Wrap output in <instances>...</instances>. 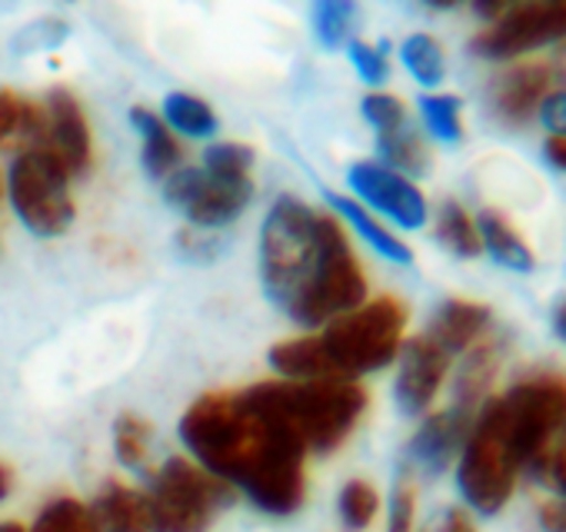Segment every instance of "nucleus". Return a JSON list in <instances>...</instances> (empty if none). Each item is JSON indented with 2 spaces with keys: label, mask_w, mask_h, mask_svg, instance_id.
<instances>
[{
  "label": "nucleus",
  "mask_w": 566,
  "mask_h": 532,
  "mask_svg": "<svg viewBox=\"0 0 566 532\" xmlns=\"http://www.w3.org/2000/svg\"><path fill=\"white\" fill-rule=\"evenodd\" d=\"M44 130V107L24 100L14 91H0V147L24 143V150H34L41 143Z\"/></svg>",
  "instance_id": "22"
},
{
  "label": "nucleus",
  "mask_w": 566,
  "mask_h": 532,
  "mask_svg": "<svg viewBox=\"0 0 566 532\" xmlns=\"http://www.w3.org/2000/svg\"><path fill=\"white\" fill-rule=\"evenodd\" d=\"M324 213L297 196H280L260 226V280L266 297L291 317L321 256Z\"/></svg>",
  "instance_id": "4"
},
{
  "label": "nucleus",
  "mask_w": 566,
  "mask_h": 532,
  "mask_svg": "<svg viewBox=\"0 0 566 532\" xmlns=\"http://www.w3.org/2000/svg\"><path fill=\"white\" fill-rule=\"evenodd\" d=\"M553 327H556V333L566 340V300L553 310Z\"/></svg>",
  "instance_id": "43"
},
{
  "label": "nucleus",
  "mask_w": 566,
  "mask_h": 532,
  "mask_svg": "<svg viewBox=\"0 0 566 532\" xmlns=\"http://www.w3.org/2000/svg\"><path fill=\"white\" fill-rule=\"evenodd\" d=\"M450 370V357L423 333L400 347V373H397V406L407 416H420L437 400L443 376Z\"/></svg>",
  "instance_id": "14"
},
{
  "label": "nucleus",
  "mask_w": 566,
  "mask_h": 532,
  "mask_svg": "<svg viewBox=\"0 0 566 532\" xmlns=\"http://www.w3.org/2000/svg\"><path fill=\"white\" fill-rule=\"evenodd\" d=\"M367 300V277L357 263V253L350 249V240L334 213H324L321 223V256H317V270L291 310V320L301 327H324L334 323Z\"/></svg>",
  "instance_id": "6"
},
{
  "label": "nucleus",
  "mask_w": 566,
  "mask_h": 532,
  "mask_svg": "<svg viewBox=\"0 0 566 532\" xmlns=\"http://www.w3.org/2000/svg\"><path fill=\"white\" fill-rule=\"evenodd\" d=\"M34 150L51 153L71 177L87 173L91 157H94V143H91V124L84 117L81 100L57 87L48 94L44 104V130H41V143Z\"/></svg>",
  "instance_id": "12"
},
{
  "label": "nucleus",
  "mask_w": 566,
  "mask_h": 532,
  "mask_svg": "<svg viewBox=\"0 0 566 532\" xmlns=\"http://www.w3.org/2000/svg\"><path fill=\"white\" fill-rule=\"evenodd\" d=\"M556 87H566V57L513 67L493 84V110L506 124H526Z\"/></svg>",
  "instance_id": "13"
},
{
  "label": "nucleus",
  "mask_w": 566,
  "mask_h": 532,
  "mask_svg": "<svg viewBox=\"0 0 566 532\" xmlns=\"http://www.w3.org/2000/svg\"><path fill=\"white\" fill-rule=\"evenodd\" d=\"M539 529L543 532H566V499H546L539 506Z\"/></svg>",
  "instance_id": "40"
},
{
  "label": "nucleus",
  "mask_w": 566,
  "mask_h": 532,
  "mask_svg": "<svg viewBox=\"0 0 566 532\" xmlns=\"http://www.w3.org/2000/svg\"><path fill=\"white\" fill-rule=\"evenodd\" d=\"M387 532H417V486L410 482V476L394 486Z\"/></svg>",
  "instance_id": "36"
},
{
  "label": "nucleus",
  "mask_w": 566,
  "mask_h": 532,
  "mask_svg": "<svg viewBox=\"0 0 566 532\" xmlns=\"http://www.w3.org/2000/svg\"><path fill=\"white\" fill-rule=\"evenodd\" d=\"M180 439L193 462L243 489L270 512L294 515L307 499L304 443L276 416L260 409L250 393H207L180 416Z\"/></svg>",
  "instance_id": "1"
},
{
  "label": "nucleus",
  "mask_w": 566,
  "mask_h": 532,
  "mask_svg": "<svg viewBox=\"0 0 566 532\" xmlns=\"http://www.w3.org/2000/svg\"><path fill=\"white\" fill-rule=\"evenodd\" d=\"M94 515L101 522V532H154L147 496L117 479H111L101 489L94 502Z\"/></svg>",
  "instance_id": "18"
},
{
  "label": "nucleus",
  "mask_w": 566,
  "mask_h": 532,
  "mask_svg": "<svg viewBox=\"0 0 566 532\" xmlns=\"http://www.w3.org/2000/svg\"><path fill=\"white\" fill-rule=\"evenodd\" d=\"M233 502V489L193 459L170 456L147 492L154 532H207L217 509Z\"/></svg>",
  "instance_id": "7"
},
{
  "label": "nucleus",
  "mask_w": 566,
  "mask_h": 532,
  "mask_svg": "<svg viewBox=\"0 0 566 532\" xmlns=\"http://www.w3.org/2000/svg\"><path fill=\"white\" fill-rule=\"evenodd\" d=\"M337 512H340V522H344L350 532H364V529L377 519V512H380V492H377L367 479H350V482L340 489Z\"/></svg>",
  "instance_id": "29"
},
{
  "label": "nucleus",
  "mask_w": 566,
  "mask_h": 532,
  "mask_svg": "<svg viewBox=\"0 0 566 532\" xmlns=\"http://www.w3.org/2000/svg\"><path fill=\"white\" fill-rule=\"evenodd\" d=\"M420 117L423 127L443 140V143H460L463 137V104L453 94H427L420 97Z\"/></svg>",
  "instance_id": "28"
},
{
  "label": "nucleus",
  "mask_w": 566,
  "mask_h": 532,
  "mask_svg": "<svg viewBox=\"0 0 566 532\" xmlns=\"http://www.w3.org/2000/svg\"><path fill=\"white\" fill-rule=\"evenodd\" d=\"M377 150L384 157V167L400 173V177H423L430 173V150L423 143L420 134H413L410 127H400L394 134H380L377 137Z\"/></svg>",
  "instance_id": "23"
},
{
  "label": "nucleus",
  "mask_w": 566,
  "mask_h": 532,
  "mask_svg": "<svg viewBox=\"0 0 566 532\" xmlns=\"http://www.w3.org/2000/svg\"><path fill=\"white\" fill-rule=\"evenodd\" d=\"M354 4L347 0H321L314 8V34L327 51H337L347 44L350 28H354Z\"/></svg>",
  "instance_id": "30"
},
{
  "label": "nucleus",
  "mask_w": 566,
  "mask_h": 532,
  "mask_svg": "<svg viewBox=\"0 0 566 532\" xmlns=\"http://www.w3.org/2000/svg\"><path fill=\"white\" fill-rule=\"evenodd\" d=\"M31 532H101V522L94 506H84L74 496H57L38 512Z\"/></svg>",
  "instance_id": "26"
},
{
  "label": "nucleus",
  "mask_w": 566,
  "mask_h": 532,
  "mask_svg": "<svg viewBox=\"0 0 566 532\" xmlns=\"http://www.w3.org/2000/svg\"><path fill=\"white\" fill-rule=\"evenodd\" d=\"M400 61L410 71V77L423 87H440L447 77V57L443 47L430 34H410L400 47Z\"/></svg>",
  "instance_id": "27"
},
{
  "label": "nucleus",
  "mask_w": 566,
  "mask_h": 532,
  "mask_svg": "<svg viewBox=\"0 0 566 532\" xmlns=\"http://www.w3.org/2000/svg\"><path fill=\"white\" fill-rule=\"evenodd\" d=\"M130 124L144 140V167L154 180H167L180 170L184 163V150L177 143V137L170 134V127L147 107H130Z\"/></svg>",
  "instance_id": "19"
},
{
  "label": "nucleus",
  "mask_w": 566,
  "mask_h": 532,
  "mask_svg": "<svg viewBox=\"0 0 566 532\" xmlns=\"http://www.w3.org/2000/svg\"><path fill=\"white\" fill-rule=\"evenodd\" d=\"M476 230H480V243L483 249L513 274H530L536 266V256L530 249V243L513 230V223L500 213V210H483L480 220H476Z\"/></svg>",
  "instance_id": "21"
},
{
  "label": "nucleus",
  "mask_w": 566,
  "mask_h": 532,
  "mask_svg": "<svg viewBox=\"0 0 566 532\" xmlns=\"http://www.w3.org/2000/svg\"><path fill=\"white\" fill-rule=\"evenodd\" d=\"M503 353H506L503 340H480L467 350L457 383H453V409H463L467 416H473L480 409V403L486 400V393L503 366Z\"/></svg>",
  "instance_id": "16"
},
{
  "label": "nucleus",
  "mask_w": 566,
  "mask_h": 532,
  "mask_svg": "<svg viewBox=\"0 0 566 532\" xmlns=\"http://www.w3.org/2000/svg\"><path fill=\"white\" fill-rule=\"evenodd\" d=\"M327 203H331V210L340 216V220H347L350 226H354V233L364 240V243H370L384 259H390V263H400V266H410L413 263V249L403 243V240H397L367 206H360L354 196H340V193H327Z\"/></svg>",
  "instance_id": "20"
},
{
  "label": "nucleus",
  "mask_w": 566,
  "mask_h": 532,
  "mask_svg": "<svg viewBox=\"0 0 566 532\" xmlns=\"http://www.w3.org/2000/svg\"><path fill=\"white\" fill-rule=\"evenodd\" d=\"M420 532H476V525H473V519H470L467 509L447 506V509H437V512L420 525Z\"/></svg>",
  "instance_id": "37"
},
{
  "label": "nucleus",
  "mask_w": 566,
  "mask_h": 532,
  "mask_svg": "<svg viewBox=\"0 0 566 532\" xmlns=\"http://www.w3.org/2000/svg\"><path fill=\"white\" fill-rule=\"evenodd\" d=\"M0 196H4V177H0Z\"/></svg>",
  "instance_id": "45"
},
{
  "label": "nucleus",
  "mask_w": 566,
  "mask_h": 532,
  "mask_svg": "<svg viewBox=\"0 0 566 532\" xmlns=\"http://www.w3.org/2000/svg\"><path fill=\"white\" fill-rule=\"evenodd\" d=\"M170 130L184 134V137H193V140H203V137H213L217 134V114L213 107L197 97V94H170L164 100V117H160Z\"/></svg>",
  "instance_id": "24"
},
{
  "label": "nucleus",
  "mask_w": 566,
  "mask_h": 532,
  "mask_svg": "<svg viewBox=\"0 0 566 532\" xmlns=\"http://www.w3.org/2000/svg\"><path fill=\"white\" fill-rule=\"evenodd\" d=\"M546 160L559 170H566V137H549L546 140Z\"/></svg>",
  "instance_id": "41"
},
{
  "label": "nucleus",
  "mask_w": 566,
  "mask_h": 532,
  "mask_svg": "<svg viewBox=\"0 0 566 532\" xmlns=\"http://www.w3.org/2000/svg\"><path fill=\"white\" fill-rule=\"evenodd\" d=\"M470 426H473V416H467L463 409H453V406L427 416L407 446L410 466L423 476H440L460 456V449L470 436Z\"/></svg>",
  "instance_id": "15"
},
{
  "label": "nucleus",
  "mask_w": 566,
  "mask_h": 532,
  "mask_svg": "<svg viewBox=\"0 0 566 532\" xmlns=\"http://www.w3.org/2000/svg\"><path fill=\"white\" fill-rule=\"evenodd\" d=\"M247 393L314 453H334L367 409V390L347 380L256 383Z\"/></svg>",
  "instance_id": "3"
},
{
  "label": "nucleus",
  "mask_w": 566,
  "mask_h": 532,
  "mask_svg": "<svg viewBox=\"0 0 566 532\" xmlns=\"http://www.w3.org/2000/svg\"><path fill=\"white\" fill-rule=\"evenodd\" d=\"M8 196L34 236H61L74 223L71 173L44 150H24L11 163Z\"/></svg>",
  "instance_id": "8"
},
{
  "label": "nucleus",
  "mask_w": 566,
  "mask_h": 532,
  "mask_svg": "<svg viewBox=\"0 0 566 532\" xmlns=\"http://www.w3.org/2000/svg\"><path fill=\"white\" fill-rule=\"evenodd\" d=\"M203 170L217 180H253V147L243 143H210L203 150Z\"/></svg>",
  "instance_id": "31"
},
{
  "label": "nucleus",
  "mask_w": 566,
  "mask_h": 532,
  "mask_svg": "<svg viewBox=\"0 0 566 532\" xmlns=\"http://www.w3.org/2000/svg\"><path fill=\"white\" fill-rule=\"evenodd\" d=\"M164 196L193 226H223L243 213L253 196V180H217L203 167H180L164 180Z\"/></svg>",
  "instance_id": "10"
},
{
  "label": "nucleus",
  "mask_w": 566,
  "mask_h": 532,
  "mask_svg": "<svg viewBox=\"0 0 566 532\" xmlns=\"http://www.w3.org/2000/svg\"><path fill=\"white\" fill-rule=\"evenodd\" d=\"M67 38V24H54V21H48V24H28V31L21 34V41H18V47H24V44H31V51H38V47H57L61 41Z\"/></svg>",
  "instance_id": "39"
},
{
  "label": "nucleus",
  "mask_w": 566,
  "mask_h": 532,
  "mask_svg": "<svg viewBox=\"0 0 566 532\" xmlns=\"http://www.w3.org/2000/svg\"><path fill=\"white\" fill-rule=\"evenodd\" d=\"M407 330V307L397 297H380L354 313L327 323L317 337L327 380L354 383L364 373H377L400 357Z\"/></svg>",
  "instance_id": "5"
},
{
  "label": "nucleus",
  "mask_w": 566,
  "mask_h": 532,
  "mask_svg": "<svg viewBox=\"0 0 566 532\" xmlns=\"http://www.w3.org/2000/svg\"><path fill=\"white\" fill-rule=\"evenodd\" d=\"M486 327H490V310L486 307L470 304V300H447L437 310L427 337L453 360L457 353H467L473 343H480Z\"/></svg>",
  "instance_id": "17"
},
{
  "label": "nucleus",
  "mask_w": 566,
  "mask_h": 532,
  "mask_svg": "<svg viewBox=\"0 0 566 532\" xmlns=\"http://www.w3.org/2000/svg\"><path fill=\"white\" fill-rule=\"evenodd\" d=\"M566 38V0L563 4H520L503 8L476 38L473 51L486 61H510Z\"/></svg>",
  "instance_id": "9"
},
{
  "label": "nucleus",
  "mask_w": 566,
  "mask_h": 532,
  "mask_svg": "<svg viewBox=\"0 0 566 532\" xmlns=\"http://www.w3.org/2000/svg\"><path fill=\"white\" fill-rule=\"evenodd\" d=\"M347 183L357 196L360 206H367L374 216H387L403 230H420L430 216L427 196L420 193V187L394 170H387L384 163L374 160H360L347 170Z\"/></svg>",
  "instance_id": "11"
},
{
  "label": "nucleus",
  "mask_w": 566,
  "mask_h": 532,
  "mask_svg": "<svg viewBox=\"0 0 566 532\" xmlns=\"http://www.w3.org/2000/svg\"><path fill=\"white\" fill-rule=\"evenodd\" d=\"M563 419L566 376L559 373H536L503 396L486 400L457 462L463 499L483 515L500 512L516 489L520 469H530L539 459Z\"/></svg>",
  "instance_id": "2"
},
{
  "label": "nucleus",
  "mask_w": 566,
  "mask_h": 532,
  "mask_svg": "<svg viewBox=\"0 0 566 532\" xmlns=\"http://www.w3.org/2000/svg\"><path fill=\"white\" fill-rule=\"evenodd\" d=\"M437 240L453 253V256H476L483 249L480 243V230H476V220L457 203V200H447L440 210H437Z\"/></svg>",
  "instance_id": "25"
},
{
  "label": "nucleus",
  "mask_w": 566,
  "mask_h": 532,
  "mask_svg": "<svg viewBox=\"0 0 566 532\" xmlns=\"http://www.w3.org/2000/svg\"><path fill=\"white\" fill-rule=\"evenodd\" d=\"M530 469L566 499V419L559 423V429L553 433V439L546 443V449Z\"/></svg>",
  "instance_id": "33"
},
{
  "label": "nucleus",
  "mask_w": 566,
  "mask_h": 532,
  "mask_svg": "<svg viewBox=\"0 0 566 532\" xmlns=\"http://www.w3.org/2000/svg\"><path fill=\"white\" fill-rule=\"evenodd\" d=\"M539 120L553 137H566V87H556L543 104H539Z\"/></svg>",
  "instance_id": "38"
},
{
  "label": "nucleus",
  "mask_w": 566,
  "mask_h": 532,
  "mask_svg": "<svg viewBox=\"0 0 566 532\" xmlns=\"http://www.w3.org/2000/svg\"><path fill=\"white\" fill-rule=\"evenodd\" d=\"M364 117L367 124L380 134H394L400 127H407V110H403V100L394 97V94H367L364 97Z\"/></svg>",
  "instance_id": "35"
},
{
  "label": "nucleus",
  "mask_w": 566,
  "mask_h": 532,
  "mask_svg": "<svg viewBox=\"0 0 566 532\" xmlns=\"http://www.w3.org/2000/svg\"><path fill=\"white\" fill-rule=\"evenodd\" d=\"M0 532H28V529L18 525V522H0Z\"/></svg>",
  "instance_id": "44"
},
{
  "label": "nucleus",
  "mask_w": 566,
  "mask_h": 532,
  "mask_svg": "<svg viewBox=\"0 0 566 532\" xmlns=\"http://www.w3.org/2000/svg\"><path fill=\"white\" fill-rule=\"evenodd\" d=\"M11 489H14V472L4 462H0V499H8Z\"/></svg>",
  "instance_id": "42"
},
{
  "label": "nucleus",
  "mask_w": 566,
  "mask_h": 532,
  "mask_svg": "<svg viewBox=\"0 0 566 532\" xmlns=\"http://www.w3.org/2000/svg\"><path fill=\"white\" fill-rule=\"evenodd\" d=\"M114 449L127 469H144L150 456V426L140 416H120L114 426Z\"/></svg>",
  "instance_id": "32"
},
{
  "label": "nucleus",
  "mask_w": 566,
  "mask_h": 532,
  "mask_svg": "<svg viewBox=\"0 0 566 532\" xmlns=\"http://www.w3.org/2000/svg\"><path fill=\"white\" fill-rule=\"evenodd\" d=\"M350 64L357 67L360 81L370 87H380L390 81V61H387V47L384 44H367V41H350L347 47Z\"/></svg>",
  "instance_id": "34"
}]
</instances>
